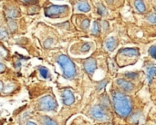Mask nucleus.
I'll use <instances>...</instances> for the list:
<instances>
[{"mask_svg": "<svg viewBox=\"0 0 156 125\" xmlns=\"http://www.w3.org/2000/svg\"><path fill=\"white\" fill-rule=\"evenodd\" d=\"M113 106L121 117H127L132 113L133 111V101L132 99L122 92L114 91L112 94Z\"/></svg>", "mask_w": 156, "mask_h": 125, "instance_id": "f257e3e1", "label": "nucleus"}, {"mask_svg": "<svg viewBox=\"0 0 156 125\" xmlns=\"http://www.w3.org/2000/svg\"><path fill=\"white\" fill-rule=\"evenodd\" d=\"M57 61L63 71L64 77L66 79H73L77 74V70H76V66H75L74 63L71 61V59L65 54H60V55H58Z\"/></svg>", "mask_w": 156, "mask_h": 125, "instance_id": "f03ea898", "label": "nucleus"}, {"mask_svg": "<svg viewBox=\"0 0 156 125\" xmlns=\"http://www.w3.org/2000/svg\"><path fill=\"white\" fill-rule=\"evenodd\" d=\"M69 12V7L67 5H50L45 10V15L48 17L55 18L67 15Z\"/></svg>", "mask_w": 156, "mask_h": 125, "instance_id": "7ed1b4c3", "label": "nucleus"}, {"mask_svg": "<svg viewBox=\"0 0 156 125\" xmlns=\"http://www.w3.org/2000/svg\"><path fill=\"white\" fill-rule=\"evenodd\" d=\"M58 104L51 95H46L39 100L38 109L40 111H56Z\"/></svg>", "mask_w": 156, "mask_h": 125, "instance_id": "20e7f679", "label": "nucleus"}, {"mask_svg": "<svg viewBox=\"0 0 156 125\" xmlns=\"http://www.w3.org/2000/svg\"><path fill=\"white\" fill-rule=\"evenodd\" d=\"M90 115L92 118H94L97 121L101 122H107L110 121V116L107 113L106 110L103 109L101 105H95L90 110Z\"/></svg>", "mask_w": 156, "mask_h": 125, "instance_id": "39448f33", "label": "nucleus"}, {"mask_svg": "<svg viewBox=\"0 0 156 125\" xmlns=\"http://www.w3.org/2000/svg\"><path fill=\"white\" fill-rule=\"evenodd\" d=\"M84 69L86 71V73L92 76L94 72L97 69V63L96 60L94 58H89L85 61L84 63Z\"/></svg>", "mask_w": 156, "mask_h": 125, "instance_id": "423d86ee", "label": "nucleus"}, {"mask_svg": "<svg viewBox=\"0 0 156 125\" xmlns=\"http://www.w3.org/2000/svg\"><path fill=\"white\" fill-rule=\"evenodd\" d=\"M62 98H63L64 104L67 106H70L75 102V97H74V95L70 90H65L62 93Z\"/></svg>", "mask_w": 156, "mask_h": 125, "instance_id": "0eeeda50", "label": "nucleus"}, {"mask_svg": "<svg viewBox=\"0 0 156 125\" xmlns=\"http://www.w3.org/2000/svg\"><path fill=\"white\" fill-rule=\"evenodd\" d=\"M116 83L125 92H132L134 89V85L131 82H129L125 79H118L116 81Z\"/></svg>", "mask_w": 156, "mask_h": 125, "instance_id": "6e6552de", "label": "nucleus"}, {"mask_svg": "<svg viewBox=\"0 0 156 125\" xmlns=\"http://www.w3.org/2000/svg\"><path fill=\"white\" fill-rule=\"evenodd\" d=\"M119 54H122L129 57H138L140 53L137 48H124L119 52Z\"/></svg>", "mask_w": 156, "mask_h": 125, "instance_id": "1a4fd4ad", "label": "nucleus"}, {"mask_svg": "<svg viewBox=\"0 0 156 125\" xmlns=\"http://www.w3.org/2000/svg\"><path fill=\"white\" fill-rule=\"evenodd\" d=\"M118 45V41L115 37H110L107 39L106 43H105V46L106 48L110 51V52H112L115 50V48L117 47Z\"/></svg>", "mask_w": 156, "mask_h": 125, "instance_id": "9d476101", "label": "nucleus"}, {"mask_svg": "<svg viewBox=\"0 0 156 125\" xmlns=\"http://www.w3.org/2000/svg\"><path fill=\"white\" fill-rule=\"evenodd\" d=\"M5 14H6V16L8 17V19H13V20H14V18H16L20 15L19 10L16 7H13V6L9 7L6 10Z\"/></svg>", "mask_w": 156, "mask_h": 125, "instance_id": "9b49d317", "label": "nucleus"}, {"mask_svg": "<svg viewBox=\"0 0 156 125\" xmlns=\"http://www.w3.org/2000/svg\"><path fill=\"white\" fill-rule=\"evenodd\" d=\"M155 75V66L154 64H152L151 66H149L147 68V79H148V83L151 84L154 81Z\"/></svg>", "mask_w": 156, "mask_h": 125, "instance_id": "f8f14e48", "label": "nucleus"}, {"mask_svg": "<svg viewBox=\"0 0 156 125\" xmlns=\"http://www.w3.org/2000/svg\"><path fill=\"white\" fill-rule=\"evenodd\" d=\"M78 10L80 11V12H84V13H87L90 10V5L88 2L86 1H81L78 4V6H77Z\"/></svg>", "mask_w": 156, "mask_h": 125, "instance_id": "ddd939ff", "label": "nucleus"}, {"mask_svg": "<svg viewBox=\"0 0 156 125\" xmlns=\"http://www.w3.org/2000/svg\"><path fill=\"white\" fill-rule=\"evenodd\" d=\"M134 5H135L137 11L139 13H142V14L145 13V11H146V5H145V4H144V1H135L134 2Z\"/></svg>", "mask_w": 156, "mask_h": 125, "instance_id": "4468645a", "label": "nucleus"}, {"mask_svg": "<svg viewBox=\"0 0 156 125\" xmlns=\"http://www.w3.org/2000/svg\"><path fill=\"white\" fill-rule=\"evenodd\" d=\"M103 109H105V110H107V109H109L110 108V106H111V102H110V99L108 98V96L106 95V94H103L102 96H101V104H100Z\"/></svg>", "mask_w": 156, "mask_h": 125, "instance_id": "2eb2a0df", "label": "nucleus"}, {"mask_svg": "<svg viewBox=\"0 0 156 125\" xmlns=\"http://www.w3.org/2000/svg\"><path fill=\"white\" fill-rule=\"evenodd\" d=\"M40 120H41L42 125H58L54 120H52L48 116H42Z\"/></svg>", "mask_w": 156, "mask_h": 125, "instance_id": "dca6fc26", "label": "nucleus"}, {"mask_svg": "<svg viewBox=\"0 0 156 125\" xmlns=\"http://www.w3.org/2000/svg\"><path fill=\"white\" fill-rule=\"evenodd\" d=\"M97 11H98V14L101 15H102V16H105V15H108L107 9L101 3H98L97 4Z\"/></svg>", "mask_w": 156, "mask_h": 125, "instance_id": "f3484780", "label": "nucleus"}, {"mask_svg": "<svg viewBox=\"0 0 156 125\" xmlns=\"http://www.w3.org/2000/svg\"><path fill=\"white\" fill-rule=\"evenodd\" d=\"M101 31V25L98 21H95L93 23V27H92V34L94 35H98Z\"/></svg>", "mask_w": 156, "mask_h": 125, "instance_id": "a211bd4d", "label": "nucleus"}, {"mask_svg": "<svg viewBox=\"0 0 156 125\" xmlns=\"http://www.w3.org/2000/svg\"><path fill=\"white\" fill-rule=\"evenodd\" d=\"M8 28L10 32H14L17 29V24L13 19H8Z\"/></svg>", "mask_w": 156, "mask_h": 125, "instance_id": "6ab92c4d", "label": "nucleus"}, {"mask_svg": "<svg viewBox=\"0 0 156 125\" xmlns=\"http://www.w3.org/2000/svg\"><path fill=\"white\" fill-rule=\"evenodd\" d=\"M39 73L44 78H49L50 77L49 71L46 67H39Z\"/></svg>", "mask_w": 156, "mask_h": 125, "instance_id": "aec40b11", "label": "nucleus"}, {"mask_svg": "<svg viewBox=\"0 0 156 125\" xmlns=\"http://www.w3.org/2000/svg\"><path fill=\"white\" fill-rule=\"evenodd\" d=\"M91 43H85L83 45H82V47H81V51L82 52H88L90 48H91Z\"/></svg>", "mask_w": 156, "mask_h": 125, "instance_id": "412c9836", "label": "nucleus"}, {"mask_svg": "<svg viewBox=\"0 0 156 125\" xmlns=\"http://www.w3.org/2000/svg\"><path fill=\"white\" fill-rule=\"evenodd\" d=\"M125 75L130 79H137L139 77L138 73H127V74H125Z\"/></svg>", "mask_w": 156, "mask_h": 125, "instance_id": "4be33fe9", "label": "nucleus"}, {"mask_svg": "<svg viewBox=\"0 0 156 125\" xmlns=\"http://www.w3.org/2000/svg\"><path fill=\"white\" fill-rule=\"evenodd\" d=\"M81 26H82V28H83L84 30L88 29V28H89V26H90V20H89V19H87V18H85V19L82 21Z\"/></svg>", "mask_w": 156, "mask_h": 125, "instance_id": "5701e85b", "label": "nucleus"}, {"mask_svg": "<svg viewBox=\"0 0 156 125\" xmlns=\"http://www.w3.org/2000/svg\"><path fill=\"white\" fill-rule=\"evenodd\" d=\"M148 20H149V22H151L152 24H154L156 21L155 14H154V13L150 14V15H149V16H148Z\"/></svg>", "mask_w": 156, "mask_h": 125, "instance_id": "b1692460", "label": "nucleus"}, {"mask_svg": "<svg viewBox=\"0 0 156 125\" xmlns=\"http://www.w3.org/2000/svg\"><path fill=\"white\" fill-rule=\"evenodd\" d=\"M7 36V33L4 28H0V39H4Z\"/></svg>", "mask_w": 156, "mask_h": 125, "instance_id": "393cba45", "label": "nucleus"}, {"mask_svg": "<svg viewBox=\"0 0 156 125\" xmlns=\"http://www.w3.org/2000/svg\"><path fill=\"white\" fill-rule=\"evenodd\" d=\"M155 45H153L150 49H149V54H151V56L153 57V58H155Z\"/></svg>", "mask_w": 156, "mask_h": 125, "instance_id": "a878e982", "label": "nucleus"}, {"mask_svg": "<svg viewBox=\"0 0 156 125\" xmlns=\"http://www.w3.org/2000/svg\"><path fill=\"white\" fill-rule=\"evenodd\" d=\"M102 27H103V29L104 30H107L108 29V27H109V24H108V22L107 21H102Z\"/></svg>", "mask_w": 156, "mask_h": 125, "instance_id": "bb28decb", "label": "nucleus"}, {"mask_svg": "<svg viewBox=\"0 0 156 125\" xmlns=\"http://www.w3.org/2000/svg\"><path fill=\"white\" fill-rule=\"evenodd\" d=\"M24 4H32V5H34V4H37L38 3V1H22Z\"/></svg>", "mask_w": 156, "mask_h": 125, "instance_id": "cd10ccee", "label": "nucleus"}, {"mask_svg": "<svg viewBox=\"0 0 156 125\" xmlns=\"http://www.w3.org/2000/svg\"><path fill=\"white\" fill-rule=\"evenodd\" d=\"M5 70V65L4 64H1L0 63V73H3Z\"/></svg>", "mask_w": 156, "mask_h": 125, "instance_id": "c85d7f7f", "label": "nucleus"}, {"mask_svg": "<svg viewBox=\"0 0 156 125\" xmlns=\"http://www.w3.org/2000/svg\"><path fill=\"white\" fill-rule=\"evenodd\" d=\"M3 89H4V84H3L2 81H0V92H2Z\"/></svg>", "mask_w": 156, "mask_h": 125, "instance_id": "c756f323", "label": "nucleus"}, {"mask_svg": "<svg viewBox=\"0 0 156 125\" xmlns=\"http://www.w3.org/2000/svg\"><path fill=\"white\" fill-rule=\"evenodd\" d=\"M26 125H37L35 123H33V122H27V123Z\"/></svg>", "mask_w": 156, "mask_h": 125, "instance_id": "7c9ffc66", "label": "nucleus"}]
</instances>
